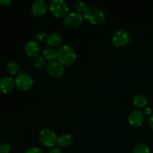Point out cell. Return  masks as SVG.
Instances as JSON below:
<instances>
[{
  "mask_svg": "<svg viewBox=\"0 0 153 153\" xmlns=\"http://www.w3.org/2000/svg\"><path fill=\"white\" fill-rule=\"evenodd\" d=\"M84 17L94 25L101 24L105 19V13L101 7L96 5H88L83 12Z\"/></svg>",
  "mask_w": 153,
  "mask_h": 153,
  "instance_id": "6da1fadb",
  "label": "cell"
},
{
  "mask_svg": "<svg viewBox=\"0 0 153 153\" xmlns=\"http://www.w3.org/2000/svg\"><path fill=\"white\" fill-rule=\"evenodd\" d=\"M57 54L58 61L63 65H71L76 61V52L70 45L64 44L60 46L57 51Z\"/></svg>",
  "mask_w": 153,
  "mask_h": 153,
  "instance_id": "7a4b0ae2",
  "label": "cell"
},
{
  "mask_svg": "<svg viewBox=\"0 0 153 153\" xmlns=\"http://www.w3.org/2000/svg\"><path fill=\"white\" fill-rule=\"evenodd\" d=\"M49 9L56 17H64L69 13V6L64 0H52L49 4Z\"/></svg>",
  "mask_w": 153,
  "mask_h": 153,
  "instance_id": "3957f363",
  "label": "cell"
},
{
  "mask_svg": "<svg viewBox=\"0 0 153 153\" xmlns=\"http://www.w3.org/2000/svg\"><path fill=\"white\" fill-rule=\"evenodd\" d=\"M34 80L32 77L28 73L21 70L19 74L15 78V85L19 89L22 91H27L32 87Z\"/></svg>",
  "mask_w": 153,
  "mask_h": 153,
  "instance_id": "277c9868",
  "label": "cell"
},
{
  "mask_svg": "<svg viewBox=\"0 0 153 153\" xmlns=\"http://www.w3.org/2000/svg\"><path fill=\"white\" fill-rule=\"evenodd\" d=\"M39 138L42 144L48 147L53 146L55 143H57L58 140L56 134L54 132L53 130L49 128H45L41 130L39 134Z\"/></svg>",
  "mask_w": 153,
  "mask_h": 153,
  "instance_id": "5b68a950",
  "label": "cell"
},
{
  "mask_svg": "<svg viewBox=\"0 0 153 153\" xmlns=\"http://www.w3.org/2000/svg\"><path fill=\"white\" fill-rule=\"evenodd\" d=\"M83 21V16L79 12L74 11L69 13L67 16H64L63 23L67 28H76L82 24Z\"/></svg>",
  "mask_w": 153,
  "mask_h": 153,
  "instance_id": "8992f818",
  "label": "cell"
},
{
  "mask_svg": "<svg viewBox=\"0 0 153 153\" xmlns=\"http://www.w3.org/2000/svg\"><path fill=\"white\" fill-rule=\"evenodd\" d=\"M130 39L129 32L124 29L118 30L112 36V42L117 46H125L130 41Z\"/></svg>",
  "mask_w": 153,
  "mask_h": 153,
  "instance_id": "52a82bcc",
  "label": "cell"
},
{
  "mask_svg": "<svg viewBox=\"0 0 153 153\" xmlns=\"http://www.w3.org/2000/svg\"><path fill=\"white\" fill-rule=\"evenodd\" d=\"M46 68H47L48 73L51 76H54V77H60V76H61L64 74V66L59 61H50L47 64V67Z\"/></svg>",
  "mask_w": 153,
  "mask_h": 153,
  "instance_id": "ba28073f",
  "label": "cell"
},
{
  "mask_svg": "<svg viewBox=\"0 0 153 153\" xmlns=\"http://www.w3.org/2000/svg\"><path fill=\"white\" fill-rule=\"evenodd\" d=\"M144 120V113L140 110H133L128 115V122L134 127L142 125Z\"/></svg>",
  "mask_w": 153,
  "mask_h": 153,
  "instance_id": "9c48e42d",
  "label": "cell"
},
{
  "mask_svg": "<svg viewBox=\"0 0 153 153\" xmlns=\"http://www.w3.org/2000/svg\"><path fill=\"white\" fill-rule=\"evenodd\" d=\"M48 9V4L45 0H36L31 5V12L35 16H42Z\"/></svg>",
  "mask_w": 153,
  "mask_h": 153,
  "instance_id": "30bf717a",
  "label": "cell"
},
{
  "mask_svg": "<svg viewBox=\"0 0 153 153\" xmlns=\"http://www.w3.org/2000/svg\"><path fill=\"white\" fill-rule=\"evenodd\" d=\"M25 49L27 55L31 57H36L40 53V46L38 42L35 40H29L25 44Z\"/></svg>",
  "mask_w": 153,
  "mask_h": 153,
  "instance_id": "8fae6325",
  "label": "cell"
},
{
  "mask_svg": "<svg viewBox=\"0 0 153 153\" xmlns=\"http://www.w3.org/2000/svg\"><path fill=\"white\" fill-rule=\"evenodd\" d=\"M14 88V82L12 78L4 76L0 79V91L4 94L10 93Z\"/></svg>",
  "mask_w": 153,
  "mask_h": 153,
  "instance_id": "7c38bea8",
  "label": "cell"
},
{
  "mask_svg": "<svg viewBox=\"0 0 153 153\" xmlns=\"http://www.w3.org/2000/svg\"><path fill=\"white\" fill-rule=\"evenodd\" d=\"M61 42H62V37L58 33L52 32L46 36V43L49 46H58Z\"/></svg>",
  "mask_w": 153,
  "mask_h": 153,
  "instance_id": "4fadbf2b",
  "label": "cell"
},
{
  "mask_svg": "<svg viewBox=\"0 0 153 153\" xmlns=\"http://www.w3.org/2000/svg\"><path fill=\"white\" fill-rule=\"evenodd\" d=\"M72 140H73V137L72 135L70 134H63L58 137V140H57V144L62 147H65V146H70L72 143Z\"/></svg>",
  "mask_w": 153,
  "mask_h": 153,
  "instance_id": "5bb4252c",
  "label": "cell"
},
{
  "mask_svg": "<svg viewBox=\"0 0 153 153\" xmlns=\"http://www.w3.org/2000/svg\"><path fill=\"white\" fill-rule=\"evenodd\" d=\"M43 55H44L45 59L49 61V62L55 61L56 58H58L57 52L55 50V49H53L52 47H50V46H48V47L45 48L43 49Z\"/></svg>",
  "mask_w": 153,
  "mask_h": 153,
  "instance_id": "9a60e30c",
  "label": "cell"
},
{
  "mask_svg": "<svg viewBox=\"0 0 153 153\" xmlns=\"http://www.w3.org/2000/svg\"><path fill=\"white\" fill-rule=\"evenodd\" d=\"M133 102H134V105L140 108H143L146 105V103H147V99L145 96L142 95V94H138L134 97Z\"/></svg>",
  "mask_w": 153,
  "mask_h": 153,
  "instance_id": "2e32d148",
  "label": "cell"
},
{
  "mask_svg": "<svg viewBox=\"0 0 153 153\" xmlns=\"http://www.w3.org/2000/svg\"><path fill=\"white\" fill-rule=\"evenodd\" d=\"M132 153H149V148L145 143H138L134 147Z\"/></svg>",
  "mask_w": 153,
  "mask_h": 153,
  "instance_id": "e0dca14e",
  "label": "cell"
},
{
  "mask_svg": "<svg viewBox=\"0 0 153 153\" xmlns=\"http://www.w3.org/2000/svg\"><path fill=\"white\" fill-rule=\"evenodd\" d=\"M7 71L12 75H15L19 72V66L17 62L14 61H11L7 64Z\"/></svg>",
  "mask_w": 153,
  "mask_h": 153,
  "instance_id": "ac0fdd59",
  "label": "cell"
},
{
  "mask_svg": "<svg viewBox=\"0 0 153 153\" xmlns=\"http://www.w3.org/2000/svg\"><path fill=\"white\" fill-rule=\"evenodd\" d=\"M73 6H74L75 8L76 9L77 12H79V13H83L88 5H87L85 2H83V1H76L74 2Z\"/></svg>",
  "mask_w": 153,
  "mask_h": 153,
  "instance_id": "d6986e66",
  "label": "cell"
},
{
  "mask_svg": "<svg viewBox=\"0 0 153 153\" xmlns=\"http://www.w3.org/2000/svg\"><path fill=\"white\" fill-rule=\"evenodd\" d=\"M46 64V59L42 56H38L34 60V65L38 68H42Z\"/></svg>",
  "mask_w": 153,
  "mask_h": 153,
  "instance_id": "ffe728a7",
  "label": "cell"
},
{
  "mask_svg": "<svg viewBox=\"0 0 153 153\" xmlns=\"http://www.w3.org/2000/svg\"><path fill=\"white\" fill-rule=\"evenodd\" d=\"M10 150V146L7 143L0 145V153H8Z\"/></svg>",
  "mask_w": 153,
  "mask_h": 153,
  "instance_id": "44dd1931",
  "label": "cell"
},
{
  "mask_svg": "<svg viewBox=\"0 0 153 153\" xmlns=\"http://www.w3.org/2000/svg\"><path fill=\"white\" fill-rule=\"evenodd\" d=\"M34 37L36 38V40H39V41H41V40H43V39L45 38V37H46V34L43 31H39L35 33Z\"/></svg>",
  "mask_w": 153,
  "mask_h": 153,
  "instance_id": "7402d4cb",
  "label": "cell"
},
{
  "mask_svg": "<svg viewBox=\"0 0 153 153\" xmlns=\"http://www.w3.org/2000/svg\"><path fill=\"white\" fill-rule=\"evenodd\" d=\"M25 153H43V152L38 147H31L27 149Z\"/></svg>",
  "mask_w": 153,
  "mask_h": 153,
  "instance_id": "603a6c76",
  "label": "cell"
},
{
  "mask_svg": "<svg viewBox=\"0 0 153 153\" xmlns=\"http://www.w3.org/2000/svg\"><path fill=\"white\" fill-rule=\"evenodd\" d=\"M49 153H63V152H61V149H59L58 148L53 147V148H52L50 150H49Z\"/></svg>",
  "mask_w": 153,
  "mask_h": 153,
  "instance_id": "cb8c5ba5",
  "label": "cell"
},
{
  "mask_svg": "<svg viewBox=\"0 0 153 153\" xmlns=\"http://www.w3.org/2000/svg\"><path fill=\"white\" fill-rule=\"evenodd\" d=\"M149 125L152 129H153V113L149 116Z\"/></svg>",
  "mask_w": 153,
  "mask_h": 153,
  "instance_id": "d4e9b609",
  "label": "cell"
},
{
  "mask_svg": "<svg viewBox=\"0 0 153 153\" xmlns=\"http://www.w3.org/2000/svg\"><path fill=\"white\" fill-rule=\"evenodd\" d=\"M11 2L10 0H0V4L2 5H7V4H10Z\"/></svg>",
  "mask_w": 153,
  "mask_h": 153,
  "instance_id": "484cf974",
  "label": "cell"
},
{
  "mask_svg": "<svg viewBox=\"0 0 153 153\" xmlns=\"http://www.w3.org/2000/svg\"><path fill=\"white\" fill-rule=\"evenodd\" d=\"M151 112H152V109H151L149 107L146 108L144 111V113L146 114H151Z\"/></svg>",
  "mask_w": 153,
  "mask_h": 153,
  "instance_id": "4316f807",
  "label": "cell"
}]
</instances>
